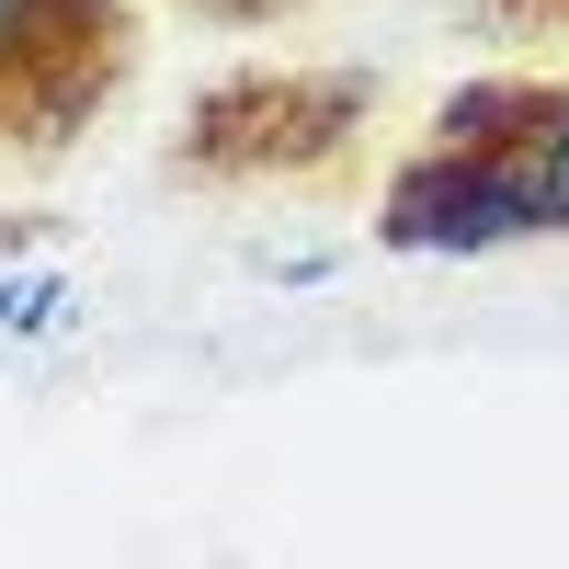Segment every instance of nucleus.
I'll return each mask as SVG.
<instances>
[{
  "label": "nucleus",
  "instance_id": "nucleus-1",
  "mask_svg": "<svg viewBox=\"0 0 569 569\" xmlns=\"http://www.w3.org/2000/svg\"><path fill=\"white\" fill-rule=\"evenodd\" d=\"M376 251L410 262H479L569 240V80L547 69H479L433 91L410 149L376 182Z\"/></svg>",
  "mask_w": 569,
  "mask_h": 569
},
{
  "label": "nucleus",
  "instance_id": "nucleus-2",
  "mask_svg": "<svg viewBox=\"0 0 569 569\" xmlns=\"http://www.w3.org/2000/svg\"><path fill=\"white\" fill-rule=\"evenodd\" d=\"M388 80L365 58H240L182 103L160 171L182 194H330L353 182Z\"/></svg>",
  "mask_w": 569,
  "mask_h": 569
},
{
  "label": "nucleus",
  "instance_id": "nucleus-3",
  "mask_svg": "<svg viewBox=\"0 0 569 569\" xmlns=\"http://www.w3.org/2000/svg\"><path fill=\"white\" fill-rule=\"evenodd\" d=\"M149 58L137 0H0V171H58Z\"/></svg>",
  "mask_w": 569,
  "mask_h": 569
},
{
  "label": "nucleus",
  "instance_id": "nucleus-4",
  "mask_svg": "<svg viewBox=\"0 0 569 569\" xmlns=\"http://www.w3.org/2000/svg\"><path fill=\"white\" fill-rule=\"evenodd\" d=\"M490 34H525V46H569V0H479Z\"/></svg>",
  "mask_w": 569,
  "mask_h": 569
},
{
  "label": "nucleus",
  "instance_id": "nucleus-5",
  "mask_svg": "<svg viewBox=\"0 0 569 569\" xmlns=\"http://www.w3.org/2000/svg\"><path fill=\"white\" fill-rule=\"evenodd\" d=\"M194 23H217V34H273V23H297V12H319V0H182Z\"/></svg>",
  "mask_w": 569,
  "mask_h": 569
},
{
  "label": "nucleus",
  "instance_id": "nucleus-6",
  "mask_svg": "<svg viewBox=\"0 0 569 569\" xmlns=\"http://www.w3.org/2000/svg\"><path fill=\"white\" fill-rule=\"evenodd\" d=\"M46 240V217H12V206H0V262H12V251H34Z\"/></svg>",
  "mask_w": 569,
  "mask_h": 569
}]
</instances>
